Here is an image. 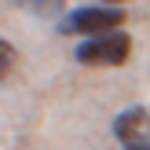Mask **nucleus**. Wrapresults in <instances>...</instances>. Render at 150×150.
<instances>
[{"instance_id": "nucleus-1", "label": "nucleus", "mask_w": 150, "mask_h": 150, "mask_svg": "<svg viewBox=\"0 0 150 150\" xmlns=\"http://www.w3.org/2000/svg\"><path fill=\"white\" fill-rule=\"evenodd\" d=\"M125 26V11L121 7H110V4H99V7H81V11H70L59 18V33L66 37H99V33H110V29H121Z\"/></svg>"}, {"instance_id": "nucleus-2", "label": "nucleus", "mask_w": 150, "mask_h": 150, "mask_svg": "<svg viewBox=\"0 0 150 150\" xmlns=\"http://www.w3.org/2000/svg\"><path fill=\"white\" fill-rule=\"evenodd\" d=\"M132 55V37L121 29H110V33L88 37L84 44H77V62L84 66H125Z\"/></svg>"}, {"instance_id": "nucleus-3", "label": "nucleus", "mask_w": 150, "mask_h": 150, "mask_svg": "<svg viewBox=\"0 0 150 150\" xmlns=\"http://www.w3.org/2000/svg\"><path fill=\"white\" fill-rule=\"evenodd\" d=\"M114 136L125 150L128 146H150V110L146 106H128L117 114L114 121Z\"/></svg>"}, {"instance_id": "nucleus-4", "label": "nucleus", "mask_w": 150, "mask_h": 150, "mask_svg": "<svg viewBox=\"0 0 150 150\" xmlns=\"http://www.w3.org/2000/svg\"><path fill=\"white\" fill-rule=\"evenodd\" d=\"M22 11L37 15V18H59L66 11V0H15Z\"/></svg>"}, {"instance_id": "nucleus-5", "label": "nucleus", "mask_w": 150, "mask_h": 150, "mask_svg": "<svg viewBox=\"0 0 150 150\" xmlns=\"http://www.w3.org/2000/svg\"><path fill=\"white\" fill-rule=\"evenodd\" d=\"M15 62H18V51H15L11 44H7L4 37H0V81H4V77H11Z\"/></svg>"}, {"instance_id": "nucleus-6", "label": "nucleus", "mask_w": 150, "mask_h": 150, "mask_svg": "<svg viewBox=\"0 0 150 150\" xmlns=\"http://www.w3.org/2000/svg\"><path fill=\"white\" fill-rule=\"evenodd\" d=\"M103 4H110V7H114V4H121V0H103Z\"/></svg>"}, {"instance_id": "nucleus-7", "label": "nucleus", "mask_w": 150, "mask_h": 150, "mask_svg": "<svg viewBox=\"0 0 150 150\" xmlns=\"http://www.w3.org/2000/svg\"><path fill=\"white\" fill-rule=\"evenodd\" d=\"M128 150H150V146H128Z\"/></svg>"}]
</instances>
